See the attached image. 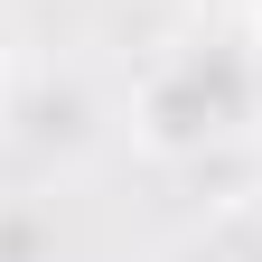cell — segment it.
Listing matches in <instances>:
<instances>
[{"instance_id":"obj_1","label":"cell","mask_w":262,"mask_h":262,"mask_svg":"<svg viewBox=\"0 0 262 262\" xmlns=\"http://www.w3.org/2000/svg\"><path fill=\"white\" fill-rule=\"evenodd\" d=\"M141 122H150L159 150H206V141H225V131L253 122V66L234 47H187L169 75L150 84Z\"/></svg>"}]
</instances>
